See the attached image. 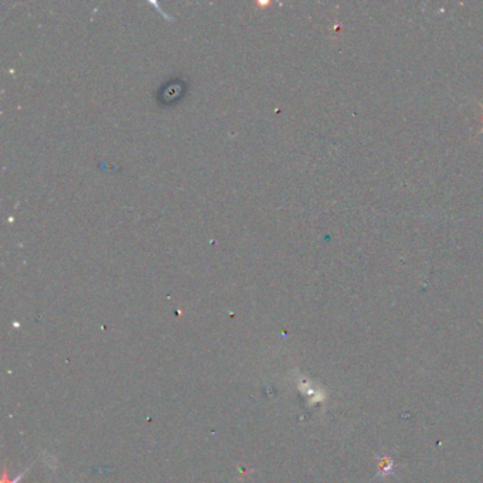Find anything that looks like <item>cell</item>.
I'll use <instances>...</instances> for the list:
<instances>
[{"mask_svg": "<svg viewBox=\"0 0 483 483\" xmlns=\"http://www.w3.org/2000/svg\"><path fill=\"white\" fill-rule=\"evenodd\" d=\"M482 131H483V105H482Z\"/></svg>", "mask_w": 483, "mask_h": 483, "instance_id": "obj_1", "label": "cell"}]
</instances>
